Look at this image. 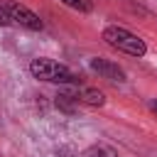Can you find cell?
Segmentation results:
<instances>
[{"mask_svg": "<svg viewBox=\"0 0 157 157\" xmlns=\"http://www.w3.org/2000/svg\"><path fill=\"white\" fill-rule=\"evenodd\" d=\"M103 39L113 49H118L123 54H130V56H145V52H147V44L137 34H132L130 29L118 27V25H108L103 29Z\"/></svg>", "mask_w": 157, "mask_h": 157, "instance_id": "6da1fadb", "label": "cell"}, {"mask_svg": "<svg viewBox=\"0 0 157 157\" xmlns=\"http://www.w3.org/2000/svg\"><path fill=\"white\" fill-rule=\"evenodd\" d=\"M29 71L34 78L39 81H47V83H76V76L69 66L54 61V59H47V56H39V59H32L29 64Z\"/></svg>", "mask_w": 157, "mask_h": 157, "instance_id": "7a4b0ae2", "label": "cell"}, {"mask_svg": "<svg viewBox=\"0 0 157 157\" xmlns=\"http://www.w3.org/2000/svg\"><path fill=\"white\" fill-rule=\"evenodd\" d=\"M2 7H5V12H7V17H10V22H15V25H20V27H27V29H42L44 27V22L39 20V15H34L29 7H25L22 2H15V0H5L2 2Z\"/></svg>", "mask_w": 157, "mask_h": 157, "instance_id": "3957f363", "label": "cell"}, {"mask_svg": "<svg viewBox=\"0 0 157 157\" xmlns=\"http://www.w3.org/2000/svg\"><path fill=\"white\" fill-rule=\"evenodd\" d=\"M76 103H83V105H91V108H101L105 103V96L103 91L98 88H91V86H74L71 91H66Z\"/></svg>", "mask_w": 157, "mask_h": 157, "instance_id": "277c9868", "label": "cell"}, {"mask_svg": "<svg viewBox=\"0 0 157 157\" xmlns=\"http://www.w3.org/2000/svg\"><path fill=\"white\" fill-rule=\"evenodd\" d=\"M91 69L98 74V76H103V78H108V81H125V71L118 66V64H113V61H108V59H91Z\"/></svg>", "mask_w": 157, "mask_h": 157, "instance_id": "5b68a950", "label": "cell"}, {"mask_svg": "<svg viewBox=\"0 0 157 157\" xmlns=\"http://www.w3.org/2000/svg\"><path fill=\"white\" fill-rule=\"evenodd\" d=\"M83 157H118V152L113 147H108V145H91L83 152Z\"/></svg>", "mask_w": 157, "mask_h": 157, "instance_id": "8992f818", "label": "cell"}, {"mask_svg": "<svg viewBox=\"0 0 157 157\" xmlns=\"http://www.w3.org/2000/svg\"><path fill=\"white\" fill-rule=\"evenodd\" d=\"M64 5H69L71 10H78V12H91L93 10V2L91 0H61Z\"/></svg>", "mask_w": 157, "mask_h": 157, "instance_id": "52a82bcc", "label": "cell"}, {"mask_svg": "<svg viewBox=\"0 0 157 157\" xmlns=\"http://www.w3.org/2000/svg\"><path fill=\"white\" fill-rule=\"evenodd\" d=\"M0 25H2V27L12 25V22H10V17H7V12H5V7H2V2H0Z\"/></svg>", "mask_w": 157, "mask_h": 157, "instance_id": "ba28073f", "label": "cell"}, {"mask_svg": "<svg viewBox=\"0 0 157 157\" xmlns=\"http://www.w3.org/2000/svg\"><path fill=\"white\" fill-rule=\"evenodd\" d=\"M150 108H152V110L157 113V101H152V105H150Z\"/></svg>", "mask_w": 157, "mask_h": 157, "instance_id": "9c48e42d", "label": "cell"}]
</instances>
